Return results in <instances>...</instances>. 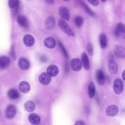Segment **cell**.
<instances>
[{
    "mask_svg": "<svg viewBox=\"0 0 125 125\" xmlns=\"http://www.w3.org/2000/svg\"><path fill=\"white\" fill-rule=\"evenodd\" d=\"M58 24L60 30L67 36L72 37L75 36V33L64 20L61 19H59Z\"/></svg>",
    "mask_w": 125,
    "mask_h": 125,
    "instance_id": "cell-1",
    "label": "cell"
},
{
    "mask_svg": "<svg viewBox=\"0 0 125 125\" xmlns=\"http://www.w3.org/2000/svg\"><path fill=\"white\" fill-rule=\"evenodd\" d=\"M108 68L110 73L114 75L117 72L118 67L117 63L114 60V56L112 54H109L108 57Z\"/></svg>",
    "mask_w": 125,
    "mask_h": 125,
    "instance_id": "cell-2",
    "label": "cell"
},
{
    "mask_svg": "<svg viewBox=\"0 0 125 125\" xmlns=\"http://www.w3.org/2000/svg\"><path fill=\"white\" fill-rule=\"evenodd\" d=\"M124 85L123 81L120 78H117L114 81L113 89L115 93L116 94H119L123 92Z\"/></svg>",
    "mask_w": 125,
    "mask_h": 125,
    "instance_id": "cell-3",
    "label": "cell"
},
{
    "mask_svg": "<svg viewBox=\"0 0 125 125\" xmlns=\"http://www.w3.org/2000/svg\"><path fill=\"white\" fill-rule=\"evenodd\" d=\"M115 54L117 57L124 58L125 57V47L120 45H117L115 46L113 49Z\"/></svg>",
    "mask_w": 125,
    "mask_h": 125,
    "instance_id": "cell-4",
    "label": "cell"
},
{
    "mask_svg": "<svg viewBox=\"0 0 125 125\" xmlns=\"http://www.w3.org/2000/svg\"><path fill=\"white\" fill-rule=\"evenodd\" d=\"M71 65L72 69L75 71H80L82 69V67L81 61L78 58H75L71 60Z\"/></svg>",
    "mask_w": 125,
    "mask_h": 125,
    "instance_id": "cell-5",
    "label": "cell"
},
{
    "mask_svg": "<svg viewBox=\"0 0 125 125\" xmlns=\"http://www.w3.org/2000/svg\"><path fill=\"white\" fill-rule=\"evenodd\" d=\"M58 12L60 16L62 19L67 21H69L70 18L69 10L66 7L61 6L59 8Z\"/></svg>",
    "mask_w": 125,
    "mask_h": 125,
    "instance_id": "cell-6",
    "label": "cell"
},
{
    "mask_svg": "<svg viewBox=\"0 0 125 125\" xmlns=\"http://www.w3.org/2000/svg\"><path fill=\"white\" fill-rule=\"evenodd\" d=\"M52 77L47 72H43L39 76V80L40 82L42 84L47 85L51 82Z\"/></svg>",
    "mask_w": 125,
    "mask_h": 125,
    "instance_id": "cell-7",
    "label": "cell"
},
{
    "mask_svg": "<svg viewBox=\"0 0 125 125\" xmlns=\"http://www.w3.org/2000/svg\"><path fill=\"white\" fill-rule=\"evenodd\" d=\"M95 77L98 84L101 86L103 85L105 83V77L103 71L101 69L97 70L95 73Z\"/></svg>",
    "mask_w": 125,
    "mask_h": 125,
    "instance_id": "cell-8",
    "label": "cell"
},
{
    "mask_svg": "<svg viewBox=\"0 0 125 125\" xmlns=\"http://www.w3.org/2000/svg\"><path fill=\"white\" fill-rule=\"evenodd\" d=\"M16 112L15 106L12 105H10L8 106L6 109V116L9 119H12L15 116Z\"/></svg>",
    "mask_w": 125,
    "mask_h": 125,
    "instance_id": "cell-9",
    "label": "cell"
},
{
    "mask_svg": "<svg viewBox=\"0 0 125 125\" xmlns=\"http://www.w3.org/2000/svg\"><path fill=\"white\" fill-rule=\"evenodd\" d=\"M18 64L19 68L23 70L29 69L30 66V62L26 58L24 57L21 58L19 59Z\"/></svg>",
    "mask_w": 125,
    "mask_h": 125,
    "instance_id": "cell-10",
    "label": "cell"
},
{
    "mask_svg": "<svg viewBox=\"0 0 125 125\" xmlns=\"http://www.w3.org/2000/svg\"><path fill=\"white\" fill-rule=\"evenodd\" d=\"M118 112V107L116 105H112L107 108L105 111V113L108 116L113 117L116 115Z\"/></svg>",
    "mask_w": 125,
    "mask_h": 125,
    "instance_id": "cell-11",
    "label": "cell"
},
{
    "mask_svg": "<svg viewBox=\"0 0 125 125\" xmlns=\"http://www.w3.org/2000/svg\"><path fill=\"white\" fill-rule=\"evenodd\" d=\"M55 24V19L53 16H50L45 20V26L47 30H51L53 29L54 27Z\"/></svg>",
    "mask_w": 125,
    "mask_h": 125,
    "instance_id": "cell-12",
    "label": "cell"
},
{
    "mask_svg": "<svg viewBox=\"0 0 125 125\" xmlns=\"http://www.w3.org/2000/svg\"><path fill=\"white\" fill-rule=\"evenodd\" d=\"M23 41L25 44L28 47L33 46L35 42V40L33 37L28 34L24 35L23 38Z\"/></svg>",
    "mask_w": 125,
    "mask_h": 125,
    "instance_id": "cell-13",
    "label": "cell"
},
{
    "mask_svg": "<svg viewBox=\"0 0 125 125\" xmlns=\"http://www.w3.org/2000/svg\"><path fill=\"white\" fill-rule=\"evenodd\" d=\"M17 20L18 24L22 27L24 28H27L29 27V22L25 16L22 15H18Z\"/></svg>",
    "mask_w": 125,
    "mask_h": 125,
    "instance_id": "cell-14",
    "label": "cell"
},
{
    "mask_svg": "<svg viewBox=\"0 0 125 125\" xmlns=\"http://www.w3.org/2000/svg\"><path fill=\"white\" fill-rule=\"evenodd\" d=\"M44 43L46 47L50 49H52L55 47L56 42L53 38L49 37L46 38L44 39Z\"/></svg>",
    "mask_w": 125,
    "mask_h": 125,
    "instance_id": "cell-15",
    "label": "cell"
},
{
    "mask_svg": "<svg viewBox=\"0 0 125 125\" xmlns=\"http://www.w3.org/2000/svg\"><path fill=\"white\" fill-rule=\"evenodd\" d=\"M47 73L51 77L56 76L58 74L59 69L55 65H52L49 66L47 69Z\"/></svg>",
    "mask_w": 125,
    "mask_h": 125,
    "instance_id": "cell-16",
    "label": "cell"
},
{
    "mask_svg": "<svg viewBox=\"0 0 125 125\" xmlns=\"http://www.w3.org/2000/svg\"><path fill=\"white\" fill-rule=\"evenodd\" d=\"M28 119L31 123L35 125H37L40 124L41 120L39 115L34 113H31L29 115Z\"/></svg>",
    "mask_w": 125,
    "mask_h": 125,
    "instance_id": "cell-17",
    "label": "cell"
},
{
    "mask_svg": "<svg viewBox=\"0 0 125 125\" xmlns=\"http://www.w3.org/2000/svg\"><path fill=\"white\" fill-rule=\"evenodd\" d=\"M81 62L83 66L86 70H88L90 68L89 59L87 54L85 52L82 53L81 56Z\"/></svg>",
    "mask_w": 125,
    "mask_h": 125,
    "instance_id": "cell-18",
    "label": "cell"
},
{
    "mask_svg": "<svg viewBox=\"0 0 125 125\" xmlns=\"http://www.w3.org/2000/svg\"><path fill=\"white\" fill-rule=\"evenodd\" d=\"M19 88L20 90L22 93H26L28 92L30 89L29 83L25 81L21 82L19 83Z\"/></svg>",
    "mask_w": 125,
    "mask_h": 125,
    "instance_id": "cell-19",
    "label": "cell"
},
{
    "mask_svg": "<svg viewBox=\"0 0 125 125\" xmlns=\"http://www.w3.org/2000/svg\"><path fill=\"white\" fill-rule=\"evenodd\" d=\"M125 32V25L121 23H118L114 31L115 35L116 36L118 37L121 33H124V34Z\"/></svg>",
    "mask_w": 125,
    "mask_h": 125,
    "instance_id": "cell-20",
    "label": "cell"
},
{
    "mask_svg": "<svg viewBox=\"0 0 125 125\" xmlns=\"http://www.w3.org/2000/svg\"><path fill=\"white\" fill-rule=\"evenodd\" d=\"M10 60L9 58L5 56H0V69H4L9 64Z\"/></svg>",
    "mask_w": 125,
    "mask_h": 125,
    "instance_id": "cell-21",
    "label": "cell"
},
{
    "mask_svg": "<svg viewBox=\"0 0 125 125\" xmlns=\"http://www.w3.org/2000/svg\"><path fill=\"white\" fill-rule=\"evenodd\" d=\"M95 86L94 83L91 81L88 86V94L89 97L91 98L93 97L95 92Z\"/></svg>",
    "mask_w": 125,
    "mask_h": 125,
    "instance_id": "cell-22",
    "label": "cell"
},
{
    "mask_svg": "<svg viewBox=\"0 0 125 125\" xmlns=\"http://www.w3.org/2000/svg\"><path fill=\"white\" fill-rule=\"evenodd\" d=\"M24 106L25 109L29 112H31L33 111L35 108L34 103L31 100L27 101L24 103Z\"/></svg>",
    "mask_w": 125,
    "mask_h": 125,
    "instance_id": "cell-23",
    "label": "cell"
},
{
    "mask_svg": "<svg viewBox=\"0 0 125 125\" xmlns=\"http://www.w3.org/2000/svg\"><path fill=\"white\" fill-rule=\"evenodd\" d=\"M7 94L9 97L12 100L18 98L19 97V94L16 89L11 88L9 89L8 92Z\"/></svg>",
    "mask_w": 125,
    "mask_h": 125,
    "instance_id": "cell-24",
    "label": "cell"
},
{
    "mask_svg": "<svg viewBox=\"0 0 125 125\" xmlns=\"http://www.w3.org/2000/svg\"><path fill=\"white\" fill-rule=\"evenodd\" d=\"M99 42L100 47L102 49L105 48L107 46V38L105 34L101 33L99 37Z\"/></svg>",
    "mask_w": 125,
    "mask_h": 125,
    "instance_id": "cell-25",
    "label": "cell"
},
{
    "mask_svg": "<svg viewBox=\"0 0 125 125\" xmlns=\"http://www.w3.org/2000/svg\"><path fill=\"white\" fill-rule=\"evenodd\" d=\"M80 3L85 11L90 16H93L95 15V13L88 6L83 2L80 1Z\"/></svg>",
    "mask_w": 125,
    "mask_h": 125,
    "instance_id": "cell-26",
    "label": "cell"
},
{
    "mask_svg": "<svg viewBox=\"0 0 125 125\" xmlns=\"http://www.w3.org/2000/svg\"><path fill=\"white\" fill-rule=\"evenodd\" d=\"M20 5V1L19 0H9L8 1V5L11 9L18 8Z\"/></svg>",
    "mask_w": 125,
    "mask_h": 125,
    "instance_id": "cell-27",
    "label": "cell"
},
{
    "mask_svg": "<svg viewBox=\"0 0 125 125\" xmlns=\"http://www.w3.org/2000/svg\"><path fill=\"white\" fill-rule=\"evenodd\" d=\"M74 22L76 25L78 27L80 28L83 25V20L81 16H78L75 18Z\"/></svg>",
    "mask_w": 125,
    "mask_h": 125,
    "instance_id": "cell-28",
    "label": "cell"
},
{
    "mask_svg": "<svg viewBox=\"0 0 125 125\" xmlns=\"http://www.w3.org/2000/svg\"><path fill=\"white\" fill-rule=\"evenodd\" d=\"M87 49L89 55L92 56L93 55V47L92 43L90 42L88 43L87 45Z\"/></svg>",
    "mask_w": 125,
    "mask_h": 125,
    "instance_id": "cell-29",
    "label": "cell"
},
{
    "mask_svg": "<svg viewBox=\"0 0 125 125\" xmlns=\"http://www.w3.org/2000/svg\"><path fill=\"white\" fill-rule=\"evenodd\" d=\"M10 56L13 60H15L16 58V55L14 51V47L13 45H11L10 52Z\"/></svg>",
    "mask_w": 125,
    "mask_h": 125,
    "instance_id": "cell-30",
    "label": "cell"
},
{
    "mask_svg": "<svg viewBox=\"0 0 125 125\" xmlns=\"http://www.w3.org/2000/svg\"><path fill=\"white\" fill-rule=\"evenodd\" d=\"M58 43L59 45V47H60L62 50L63 52L64 53L65 55L66 56H67L68 55L67 53L65 47L64 46H63L62 43H61V42L59 41H58Z\"/></svg>",
    "mask_w": 125,
    "mask_h": 125,
    "instance_id": "cell-31",
    "label": "cell"
},
{
    "mask_svg": "<svg viewBox=\"0 0 125 125\" xmlns=\"http://www.w3.org/2000/svg\"><path fill=\"white\" fill-rule=\"evenodd\" d=\"M87 1L89 3L94 6H97L99 4V2L98 0H88Z\"/></svg>",
    "mask_w": 125,
    "mask_h": 125,
    "instance_id": "cell-32",
    "label": "cell"
},
{
    "mask_svg": "<svg viewBox=\"0 0 125 125\" xmlns=\"http://www.w3.org/2000/svg\"><path fill=\"white\" fill-rule=\"evenodd\" d=\"M74 125H85V123L83 121L78 120L76 121Z\"/></svg>",
    "mask_w": 125,
    "mask_h": 125,
    "instance_id": "cell-33",
    "label": "cell"
},
{
    "mask_svg": "<svg viewBox=\"0 0 125 125\" xmlns=\"http://www.w3.org/2000/svg\"><path fill=\"white\" fill-rule=\"evenodd\" d=\"M45 2L48 4L52 5L54 4L55 3L54 0H45Z\"/></svg>",
    "mask_w": 125,
    "mask_h": 125,
    "instance_id": "cell-34",
    "label": "cell"
},
{
    "mask_svg": "<svg viewBox=\"0 0 125 125\" xmlns=\"http://www.w3.org/2000/svg\"><path fill=\"white\" fill-rule=\"evenodd\" d=\"M122 77L123 79L125 81V71H124L122 74Z\"/></svg>",
    "mask_w": 125,
    "mask_h": 125,
    "instance_id": "cell-35",
    "label": "cell"
},
{
    "mask_svg": "<svg viewBox=\"0 0 125 125\" xmlns=\"http://www.w3.org/2000/svg\"><path fill=\"white\" fill-rule=\"evenodd\" d=\"M106 1L105 0H102V1H103V2H105V1Z\"/></svg>",
    "mask_w": 125,
    "mask_h": 125,
    "instance_id": "cell-36",
    "label": "cell"
}]
</instances>
